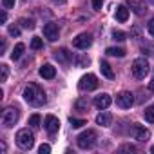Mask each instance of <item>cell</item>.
Returning a JSON list of instances; mask_svg holds the SVG:
<instances>
[{"instance_id":"44dd1931","label":"cell","mask_w":154,"mask_h":154,"mask_svg":"<svg viewBox=\"0 0 154 154\" xmlns=\"http://www.w3.org/2000/svg\"><path fill=\"white\" fill-rule=\"evenodd\" d=\"M143 116H145V120H147V122H150V123H154V105H150V107H147V109L143 111Z\"/></svg>"},{"instance_id":"7c38bea8","label":"cell","mask_w":154,"mask_h":154,"mask_svg":"<svg viewBox=\"0 0 154 154\" xmlns=\"http://www.w3.org/2000/svg\"><path fill=\"white\" fill-rule=\"evenodd\" d=\"M44 36L49 40V42H56L58 40V26L56 24H45L44 26Z\"/></svg>"},{"instance_id":"30bf717a","label":"cell","mask_w":154,"mask_h":154,"mask_svg":"<svg viewBox=\"0 0 154 154\" xmlns=\"http://www.w3.org/2000/svg\"><path fill=\"white\" fill-rule=\"evenodd\" d=\"M44 127H45V131H47L49 134H56L58 129H60V120H58L56 116L49 114V116H45V120H44Z\"/></svg>"},{"instance_id":"ffe728a7","label":"cell","mask_w":154,"mask_h":154,"mask_svg":"<svg viewBox=\"0 0 154 154\" xmlns=\"http://www.w3.org/2000/svg\"><path fill=\"white\" fill-rule=\"evenodd\" d=\"M24 51H26V45H24V44H17L15 49H13V53H11V58H13V60H18V58L24 54Z\"/></svg>"},{"instance_id":"1f68e13d","label":"cell","mask_w":154,"mask_h":154,"mask_svg":"<svg viewBox=\"0 0 154 154\" xmlns=\"http://www.w3.org/2000/svg\"><path fill=\"white\" fill-rule=\"evenodd\" d=\"M102 6H103V0H93V9L94 11H100Z\"/></svg>"},{"instance_id":"9a60e30c","label":"cell","mask_w":154,"mask_h":154,"mask_svg":"<svg viewBox=\"0 0 154 154\" xmlns=\"http://www.w3.org/2000/svg\"><path fill=\"white\" fill-rule=\"evenodd\" d=\"M40 76H42V78H45V80H53L54 76H56V69L51 63H44L40 67Z\"/></svg>"},{"instance_id":"ac0fdd59","label":"cell","mask_w":154,"mask_h":154,"mask_svg":"<svg viewBox=\"0 0 154 154\" xmlns=\"http://www.w3.org/2000/svg\"><path fill=\"white\" fill-rule=\"evenodd\" d=\"M100 71H102V74L105 76V78H109V80L114 78V71L111 69V65L107 62H100Z\"/></svg>"},{"instance_id":"603a6c76","label":"cell","mask_w":154,"mask_h":154,"mask_svg":"<svg viewBox=\"0 0 154 154\" xmlns=\"http://www.w3.org/2000/svg\"><path fill=\"white\" fill-rule=\"evenodd\" d=\"M76 65H78V67H87L89 65V58L87 56H82V54H78V56H76Z\"/></svg>"},{"instance_id":"ba28073f","label":"cell","mask_w":154,"mask_h":154,"mask_svg":"<svg viewBox=\"0 0 154 154\" xmlns=\"http://www.w3.org/2000/svg\"><path fill=\"white\" fill-rule=\"evenodd\" d=\"M91 44H93V36L89 33H82L72 40V45L76 49H87V47H91Z\"/></svg>"},{"instance_id":"d6986e66","label":"cell","mask_w":154,"mask_h":154,"mask_svg":"<svg viewBox=\"0 0 154 154\" xmlns=\"http://www.w3.org/2000/svg\"><path fill=\"white\" fill-rule=\"evenodd\" d=\"M105 54L122 58V56H125V49H122V47H107V49H105Z\"/></svg>"},{"instance_id":"e575fe53","label":"cell","mask_w":154,"mask_h":154,"mask_svg":"<svg viewBox=\"0 0 154 154\" xmlns=\"http://www.w3.org/2000/svg\"><path fill=\"white\" fill-rule=\"evenodd\" d=\"M120 150H129V152H136V147L134 145H123Z\"/></svg>"},{"instance_id":"2e32d148","label":"cell","mask_w":154,"mask_h":154,"mask_svg":"<svg viewBox=\"0 0 154 154\" xmlns=\"http://www.w3.org/2000/svg\"><path fill=\"white\" fill-rule=\"evenodd\" d=\"M111 122H112L111 112H100V114L96 116V123H98V125H102V127H109V125H111Z\"/></svg>"},{"instance_id":"4fadbf2b","label":"cell","mask_w":154,"mask_h":154,"mask_svg":"<svg viewBox=\"0 0 154 154\" xmlns=\"http://www.w3.org/2000/svg\"><path fill=\"white\" fill-rule=\"evenodd\" d=\"M54 58L60 62V63H63V65H69L71 62H72V53H69L67 49H56L54 51Z\"/></svg>"},{"instance_id":"8fae6325","label":"cell","mask_w":154,"mask_h":154,"mask_svg":"<svg viewBox=\"0 0 154 154\" xmlns=\"http://www.w3.org/2000/svg\"><path fill=\"white\" fill-rule=\"evenodd\" d=\"M127 4H129V9L132 13H136L138 17H141V15L147 13V6H145L143 0H127Z\"/></svg>"},{"instance_id":"277c9868","label":"cell","mask_w":154,"mask_h":154,"mask_svg":"<svg viewBox=\"0 0 154 154\" xmlns=\"http://www.w3.org/2000/svg\"><path fill=\"white\" fill-rule=\"evenodd\" d=\"M131 71H132L134 78H138V80L145 78L147 72H149V62H147V58H136L132 62V65H131Z\"/></svg>"},{"instance_id":"7a4b0ae2","label":"cell","mask_w":154,"mask_h":154,"mask_svg":"<svg viewBox=\"0 0 154 154\" xmlns=\"http://www.w3.org/2000/svg\"><path fill=\"white\" fill-rule=\"evenodd\" d=\"M15 140H17V145L20 149H24V150H29L35 145V136H33V132L29 129H20L17 132V138Z\"/></svg>"},{"instance_id":"60d3db41","label":"cell","mask_w":154,"mask_h":154,"mask_svg":"<svg viewBox=\"0 0 154 154\" xmlns=\"http://www.w3.org/2000/svg\"><path fill=\"white\" fill-rule=\"evenodd\" d=\"M150 150H152V152H154V147H152V149H150Z\"/></svg>"},{"instance_id":"836d02e7","label":"cell","mask_w":154,"mask_h":154,"mask_svg":"<svg viewBox=\"0 0 154 154\" xmlns=\"http://www.w3.org/2000/svg\"><path fill=\"white\" fill-rule=\"evenodd\" d=\"M15 2H17V0H2V6H4L6 9H11V8L15 6Z\"/></svg>"},{"instance_id":"74e56055","label":"cell","mask_w":154,"mask_h":154,"mask_svg":"<svg viewBox=\"0 0 154 154\" xmlns=\"http://www.w3.org/2000/svg\"><path fill=\"white\" fill-rule=\"evenodd\" d=\"M0 51H2V53L6 51V40H2V45H0Z\"/></svg>"},{"instance_id":"f546056e","label":"cell","mask_w":154,"mask_h":154,"mask_svg":"<svg viewBox=\"0 0 154 154\" xmlns=\"http://www.w3.org/2000/svg\"><path fill=\"white\" fill-rule=\"evenodd\" d=\"M38 152H40V154H49V152H51V145L42 143V145H40V149H38Z\"/></svg>"},{"instance_id":"e0dca14e","label":"cell","mask_w":154,"mask_h":154,"mask_svg":"<svg viewBox=\"0 0 154 154\" xmlns=\"http://www.w3.org/2000/svg\"><path fill=\"white\" fill-rule=\"evenodd\" d=\"M116 20L118 22H127V18H129V9L125 8V6H118V9H116Z\"/></svg>"},{"instance_id":"83f0119b","label":"cell","mask_w":154,"mask_h":154,"mask_svg":"<svg viewBox=\"0 0 154 154\" xmlns=\"http://www.w3.org/2000/svg\"><path fill=\"white\" fill-rule=\"evenodd\" d=\"M20 26L26 27V29H33L35 27V22L31 18H20Z\"/></svg>"},{"instance_id":"8d00e7d4","label":"cell","mask_w":154,"mask_h":154,"mask_svg":"<svg viewBox=\"0 0 154 154\" xmlns=\"http://www.w3.org/2000/svg\"><path fill=\"white\" fill-rule=\"evenodd\" d=\"M149 89L154 93V76H152V80H150V84H149Z\"/></svg>"},{"instance_id":"d590c367","label":"cell","mask_w":154,"mask_h":154,"mask_svg":"<svg viewBox=\"0 0 154 154\" xmlns=\"http://www.w3.org/2000/svg\"><path fill=\"white\" fill-rule=\"evenodd\" d=\"M6 20H8V15H6V11H2L0 13V24H6Z\"/></svg>"},{"instance_id":"6da1fadb","label":"cell","mask_w":154,"mask_h":154,"mask_svg":"<svg viewBox=\"0 0 154 154\" xmlns=\"http://www.w3.org/2000/svg\"><path fill=\"white\" fill-rule=\"evenodd\" d=\"M24 100H26L29 105H33V107H42V105L47 102L44 89H42L40 85H36V84H29V85L24 89Z\"/></svg>"},{"instance_id":"d6a6232c","label":"cell","mask_w":154,"mask_h":154,"mask_svg":"<svg viewBox=\"0 0 154 154\" xmlns=\"http://www.w3.org/2000/svg\"><path fill=\"white\" fill-rule=\"evenodd\" d=\"M147 31H149L150 36H154V18L149 20V24H147Z\"/></svg>"},{"instance_id":"f1b7e54d","label":"cell","mask_w":154,"mask_h":154,"mask_svg":"<svg viewBox=\"0 0 154 154\" xmlns=\"http://www.w3.org/2000/svg\"><path fill=\"white\" fill-rule=\"evenodd\" d=\"M112 38H114V40H118V42H123V40H125V33H122V31H116V29H114V31H112Z\"/></svg>"},{"instance_id":"5b68a950","label":"cell","mask_w":154,"mask_h":154,"mask_svg":"<svg viewBox=\"0 0 154 154\" xmlns=\"http://www.w3.org/2000/svg\"><path fill=\"white\" fill-rule=\"evenodd\" d=\"M18 116H20V112H18L17 107H8V109L2 112V125L8 127V129H11V127L18 122Z\"/></svg>"},{"instance_id":"7402d4cb","label":"cell","mask_w":154,"mask_h":154,"mask_svg":"<svg viewBox=\"0 0 154 154\" xmlns=\"http://www.w3.org/2000/svg\"><path fill=\"white\" fill-rule=\"evenodd\" d=\"M69 123H71L74 129H78V127H84V125H87V122H85V120H78V118H72V116L69 118Z\"/></svg>"},{"instance_id":"5bb4252c","label":"cell","mask_w":154,"mask_h":154,"mask_svg":"<svg viewBox=\"0 0 154 154\" xmlns=\"http://www.w3.org/2000/svg\"><path fill=\"white\" fill-rule=\"evenodd\" d=\"M111 102H112V100H111V96H109L107 93H102V94H98V96L94 98V105H96L98 109H102V111L107 109V107L111 105Z\"/></svg>"},{"instance_id":"f35d334b","label":"cell","mask_w":154,"mask_h":154,"mask_svg":"<svg viewBox=\"0 0 154 154\" xmlns=\"http://www.w3.org/2000/svg\"><path fill=\"white\" fill-rule=\"evenodd\" d=\"M53 2H54V4H65L67 0H53Z\"/></svg>"},{"instance_id":"4316f807","label":"cell","mask_w":154,"mask_h":154,"mask_svg":"<svg viewBox=\"0 0 154 154\" xmlns=\"http://www.w3.org/2000/svg\"><path fill=\"white\" fill-rule=\"evenodd\" d=\"M74 107L78 109V111H87V107H89V103H87V100L85 98H82V100H78L74 103Z\"/></svg>"},{"instance_id":"3957f363","label":"cell","mask_w":154,"mask_h":154,"mask_svg":"<svg viewBox=\"0 0 154 154\" xmlns=\"http://www.w3.org/2000/svg\"><path fill=\"white\" fill-rule=\"evenodd\" d=\"M96 132L94 131H84L82 134H78V138H76V143H78V147L80 149H84V150H87V149H93L94 145H96Z\"/></svg>"},{"instance_id":"8992f818","label":"cell","mask_w":154,"mask_h":154,"mask_svg":"<svg viewBox=\"0 0 154 154\" xmlns=\"http://www.w3.org/2000/svg\"><path fill=\"white\" fill-rule=\"evenodd\" d=\"M98 87V78L94 74H85V76H82L80 78V82H78V89L80 91H94Z\"/></svg>"},{"instance_id":"484cf974","label":"cell","mask_w":154,"mask_h":154,"mask_svg":"<svg viewBox=\"0 0 154 154\" xmlns=\"http://www.w3.org/2000/svg\"><path fill=\"white\" fill-rule=\"evenodd\" d=\"M31 47H33L35 51H38V49H42V47H44V42H42V38H38V36H35V38L31 40Z\"/></svg>"},{"instance_id":"9c48e42d","label":"cell","mask_w":154,"mask_h":154,"mask_svg":"<svg viewBox=\"0 0 154 154\" xmlns=\"http://www.w3.org/2000/svg\"><path fill=\"white\" fill-rule=\"evenodd\" d=\"M131 134H132V138H134V140H138V141H147V140H149V136H150V132H149L143 125H140V123H134V125H132Z\"/></svg>"},{"instance_id":"d4e9b609","label":"cell","mask_w":154,"mask_h":154,"mask_svg":"<svg viewBox=\"0 0 154 154\" xmlns=\"http://www.w3.org/2000/svg\"><path fill=\"white\" fill-rule=\"evenodd\" d=\"M8 74H9L8 65H6V63H2V65H0V82H6V80H8Z\"/></svg>"},{"instance_id":"52a82bcc","label":"cell","mask_w":154,"mask_h":154,"mask_svg":"<svg viewBox=\"0 0 154 154\" xmlns=\"http://www.w3.org/2000/svg\"><path fill=\"white\" fill-rule=\"evenodd\" d=\"M132 103H134L132 93H129V91H122V93L116 94V105H118V107H122V109H129V107H132Z\"/></svg>"},{"instance_id":"4dcf8cb0","label":"cell","mask_w":154,"mask_h":154,"mask_svg":"<svg viewBox=\"0 0 154 154\" xmlns=\"http://www.w3.org/2000/svg\"><path fill=\"white\" fill-rule=\"evenodd\" d=\"M8 31H9V35H11V36H20V29H18L17 26H9V29H8Z\"/></svg>"},{"instance_id":"ab89813d","label":"cell","mask_w":154,"mask_h":154,"mask_svg":"<svg viewBox=\"0 0 154 154\" xmlns=\"http://www.w3.org/2000/svg\"><path fill=\"white\" fill-rule=\"evenodd\" d=\"M149 2H150V4H154V0H149Z\"/></svg>"},{"instance_id":"cb8c5ba5","label":"cell","mask_w":154,"mask_h":154,"mask_svg":"<svg viewBox=\"0 0 154 154\" xmlns=\"http://www.w3.org/2000/svg\"><path fill=\"white\" fill-rule=\"evenodd\" d=\"M40 122H42L40 114H33V116L29 118V125H31V127H35V129H38V127H40Z\"/></svg>"}]
</instances>
